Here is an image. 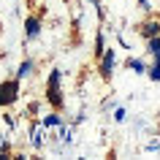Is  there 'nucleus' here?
Wrapping results in <instances>:
<instances>
[{
    "mask_svg": "<svg viewBox=\"0 0 160 160\" xmlns=\"http://www.w3.org/2000/svg\"><path fill=\"white\" fill-rule=\"evenodd\" d=\"M33 71H35V62H33V60H22L19 68H17V79H19V82H22V79H30Z\"/></svg>",
    "mask_w": 160,
    "mask_h": 160,
    "instance_id": "0eeeda50",
    "label": "nucleus"
},
{
    "mask_svg": "<svg viewBox=\"0 0 160 160\" xmlns=\"http://www.w3.org/2000/svg\"><path fill=\"white\" fill-rule=\"evenodd\" d=\"M19 95H22V82H19L17 76L14 79H3L0 82V109L14 106L19 101Z\"/></svg>",
    "mask_w": 160,
    "mask_h": 160,
    "instance_id": "f03ea898",
    "label": "nucleus"
},
{
    "mask_svg": "<svg viewBox=\"0 0 160 160\" xmlns=\"http://www.w3.org/2000/svg\"><path fill=\"white\" fill-rule=\"evenodd\" d=\"M43 128H41V122L38 125H33V130H30V144H33V149H41L43 147Z\"/></svg>",
    "mask_w": 160,
    "mask_h": 160,
    "instance_id": "6e6552de",
    "label": "nucleus"
},
{
    "mask_svg": "<svg viewBox=\"0 0 160 160\" xmlns=\"http://www.w3.org/2000/svg\"><path fill=\"white\" fill-rule=\"evenodd\" d=\"M147 76H149L152 82H160V62L152 60V65H147Z\"/></svg>",
    "mask_w": 160,
    "mask_h": 160,
    "instance_id": "9b49d317",
    "label": "nucleus"
},
{
    "mask_svg": "<svg viewBox=\"0 0 160 160\" xmlns=\"http://www.w3.org/2000/svg\"><path fill=\"white\" fill-rule=\"evenodd\" d=\"M128 68H130V71H133L136 76L147 73V62H144L141 57H130V60H128Z\"/></svg>",
    "mask_w": 160,
    "mask_h": 160,
    "instance_id": "1a4fd4ad",
    "label": "nucleus"
},
{
    "mask_svg": "<svg viewBox=\"0 0 160 160\" xmlns=\"http://www.w3.org/2000/svg\"><path fill=\"white\" fill-rule=\"evenodd\" d=\"M103 49H106V35L98 33V35H95V49H92V54H95V57H101Z\"/></svg>",
    "mask_w": 160,
    "mask_h": 160,
    "instance_id": "9d476101",
    "label": "nucleus"
},
{
    "mask_svg": "<svg viewBox=\"0 0 160 160\" xmlns=\"http://www.w3.org/2000/svg\"><path fill=\"white\" fill-rule=\"evenodd\" d=\"M0 158H11V144L8 141H0Z\"/></svg>",
    "mask_w": 160,
    "mask_h": 160,
    "instance_id": "4468645a",
    "label": "nucleus"
},
{
    "mask_svg": "<svg viewBox=\"0 0 160 160\" xmlns=\"http://www.w3.org/2000/svg\"><path fill=\"white\" fill-rule=\"evenodd\" d=\"M147 152H160V138H155V141H149L147 147H144Z\"/></svg>",
    "mask_w": 160,
    "mask_h": 160,
    "instance_id": "2eb2a0df",
    "label": "nucleus"
},
{
    "mask_svg": "<svg viewBox=\"0 0 160 160\" xmlns=\"http://www.w3.org/2000/svg\"><path fill=\"white\" fill-rule=\"evenodd\" d=\"M60 82H62V71H60V68H52L49 76H46V103H49L54 111L62 109V90H60Z\"/></svg>",
    "mask_w": 160,
    "mask_h": 160,
    "instance_id": "f257e3e1",
    "label": "nucleus"
},
{
    "mask_svg": "<svg viewBox=\"0 0 160 160\" xmlns=\"http://www.w3.org/2000/svg\"><path fill=\"white\" fill-rule=\"evenodd\" d=\"M128 119V111L122 106H114V122H125Z\"/></svg>",
    "mask_w": 160,
    "mask_h": 160,
    "instance_id": "ddd939ff",
    "label": "nucleus"
},
{
    "mask_svg": "<svg viewBox=\"0 0 160 160\" xmlns=\"http://www.w3.org/2000/svg\"><path fill=\"white\" fill-rule=\"evenodd\" d=\"M57 130H60V138H62V144H71V141H73V130H71V128H65V122H62Z\"/></svg>",
    "mask_w": 160,
    "mask_h": 160,
    "instance_id": "f8f14e48",
    "label": "nucleus"
},
{
    "mask_svg": "<svg viewBox=\"0 0 160 160\" xmlns=\"http://www.w3.org/2000/svg\"><path fill=\"white\" fill-rule=\"evenodd\" d=\"M138 6H141L144 11H149V0H138Z\"/></svg>",
    "mask_w": 160,
    "mask_h": 160,
    "instance_id": "dca6fc26",
    "label": "nucleus"
},
{
    "mask_svg": "<svg viewBox=\"0 0 160 160\" xmlns=\"http://www.w3.org/2000/svg\"><path fill=\"white\" fill-rule=\"evenodd\" d=\"M138 33L144 38H152V35H160V19H147L141 27H138Z\"/></svg>",
    "mask_w": 160,
    "mask_h": 160,
    "instance_id": "39448f33",
    "label": "nucleus"
},
{
    "mask_svg": "<svg viewBox=\"0 0 160 160\" xmlns=\"http://www.w3.org/2000/svg\"><path fill=\"white\" fill-rule=\"evenodd\" d=\"M38 122H41L43 130H57V128L62 125V117H60V114H43Z\"/></svg>",
    "mask_w": 160,
    "mask_h": 160,
    "instance_id": "423d86ee",
    "label": "nucleus"
},
{
    "mask_svg": "<svg viewBox=\"0 0 160 160\" xmlns=\"http://www.w3.org/2000/svg\"><path fill=\"white\" fill-rule=\"evenodd\" d=\"M114 68H117V49L106 46V49H103V54L98 57V73H101V79H106V82H109L111 73H114Z\"/></svg>",
    "mask_w": 160,
    "mask_h": 160,
    "instance_id": "7ed1b4c3",
    "label": "nucleus"
},
{
    "mask_svg": "<svg viewBox=\"0 0 160 160\" xmlns=\"http://www.w3.org/2000/svg\"><path fill=\"white\" fill-rule=\"evenodd\" d=\"M41 30H43L41 17H25V38L27 41H35L41 35Z\"/></svg>",
    "mask_w": 160,
    "mask_h": 160,
    "instance_id": "20e7f679",
    "label": "nucleus"
}]
</instances>
